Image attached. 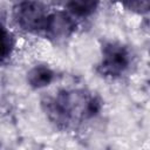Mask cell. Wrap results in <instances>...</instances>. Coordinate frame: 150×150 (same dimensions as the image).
Masks as SVG:
<instances>
[{"label":"cell","mask_w":150,"mask_h":150,"mask_svg":"<svg viewBox=\"0 0 150 150\" xmlns=\"http://www.w3.org/2000/svg\"><path fill=\"white\" fill-rule=\"evenodd\" d=\"M129 61L130 56L125 47L120 43L109 42L102 49V59L98 64V71L104 76H118L128 68Z\"/></svg>","instance_id":"obj_3"},{"label":"cell","mask_w":150,"mask_h":150,"mask_svg":"<svg viewBox=\"0 0 150 150\" xmlns=\"http://www.w3.org/2000/svg\"><path fill=\"white\" fill-rule=\"evenodd\" d=\"M75 25L71 19L63 13L49 14V19L47 22L46 32L52 38H66L71 34Z\"/></svg>","instance_id":"obj_4"},{"label":"cell","mask_w":150,"mask_h":150,"mask_svg":"<svg viewBox=\"0 0 150 150\" xmlns=\"http://www.w3.org/2000/svg\"><path fill=\"white\" fill-rule=\"evenodd\" d=\"M13 41L9 32L0 23V62L7 59L12 52Z\"/></svg>","instance_id":"obj_7"},{"label":"cell","mask_w":150,"mask_h":150,"mask_svg":"<svg viewBox=\"0 0 150 150\" xmlns=\"http://www.w3.org/2000/svg\"><path fill=\"white\" fill-rule=\"evenodd\" d=\"M48 117L56 124L67 127L74 121L93 117L100 111V102L83 91H62L46 103Z\"/></svg>","instance_id":"obj_1"},{"label":"cell","mask_w":150,"mask_h":150,"mask_svg":"<svg viewBox=\"0 0 150 150\" xmlns=\"http://www.w3.org/2000/svg\"><path fill=\"white\" fill-rule=\"evenodd\" d=\"M53 71L46 66L34 67L27 75V81L33 88H43L53 80Z\"/></svg>","instance_id":"obj_5"},{"label":"cell","mask_w":150,"mask_h":150,"mask_svg":"<svg viewBox=\"0 0 150 150\" xmlns=\"http://www.w3.org/2000/svg\"><path fill=\"white\" fill-rule=\"evenodd\" d=\"M14 19L16 23L28 32H41L47 27L49 14L46 8L34 1L23 0L14 7Z\"/></svg>","instance_id":"obj_2"},{"label":"cell","mask_w":150,"mask_h":150,"mask_svg":"<svg viewBox=\"0 0 150 150\" xmlns=\"http://www.w3.org/2000/svg\"><path fill=\"white\" fill-rule=\"evenodd\" d=\"M121 2L127 8L139 13L146 12L149 9V0H121Z\"/></svg>","instance_id":"obj_8"},{"label":"cell","mask_w":150,"mask_h":150,"mask_svg":"<svg viewBox=\"0 0 150 150\" xmlns=\"http://www.w3.org/2000/svg\"><path fill=\"white\" fill-rule=\"evenodd\" d=\"M100 0H68V9L76 16H88L94 13Z\"/></svg>","instance_id":"obj_6"}]
</instances>
